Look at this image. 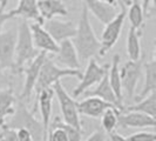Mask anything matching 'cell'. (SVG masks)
Segmentation results:
<instances>
[{
	"mask_svg": "<svg viewBox=\"0 0 156 141\" xmlns=\"http://www.w3.org/2000/svg\"><path fill=\"white\" fill-rule=\"evenodd\" d=\"M72 39L81 65L94 56H99L101 44L94 32L89 19V12L85 6H82L79 24L76 25V32Z\"/></svg>",
	"mask_w": 156,
	"mask_h": 141,
	"instance_id": "1",
	"label": "cell"
},
{
	"mask_svg": "<svg viewBox=\"0 0 156 141\" xmlns=\"http://www.w3.org/2000/svg\"><path fill=\"white\" fill-rule=\"evenodd\" d=\"M2 126H6L12 129L26 128L31 133L33 141H47L48 132L44 128L42 122L35 119V117L33 115V112L28 110L25 102L20 99L16 101V110L11 115V119Z\"/></svg>",
	"mask_w": 156,
	"mask_h": 141,
	"instance_id": "2",
	"label": "cell"
},
{
	"mask_svg": "<svg viewBox=\"0 0 156 141\" xmlns=\"http://www.w3.org/2000/svg\"><path fill=\"white\" fill-rule=\"evenodd\" d=\"M39 54L32 39L31 28L27 20L20 19L16 27V58H14V73H21L23 67Z\"/></svg>",
	"mask_w": 156,
	"mask_h": 141,
	"instance_id": "3",
	"label": "cell"
},
{
	"mask_svg": "<svg viewBox=\"0 0 156 141\" xmlns=\"http://www.w3.org/2000/svg\"><path fill=\"white\" fill-rule=\"evenodd\" d=\"M81 75H82V73L80 70H70V68L60 67L52 59H49L47 56L45 63L41 66L39 77H38V80L35 82V87H34L35 96L39 94L40 91L48 88V87H52L56 81H60L62 78L75 77V78L80 79Z\"/></svg>",
	"mask_w": 156,
	"mask_h": 141,
	"instance_id": "4",
	"label": "cell"
},
{
	"mask_svg": "<svg viewBox=\"0 0 156 141\" xmlns=\"http://www.w3.org/2000/svg\"><path fill=\"white\" fill-rule=\"evenodd\" d=\"M52 88L59 101L60 112L62 114V120L68 125L74 126L79 129H82L80 114L76 108V101L74 100V98L67 93V91L65 89V87L62 86L60 81H56L52 86Z\"/></svg>",
	"mask_w": 156,
	"mask_h": 141,
	"instance_id": "5",
	"label": "cell"
},
{
	"mask_svg": "<svg viewBox=\"0 0 156 141\" xmlns=\"http://www.w3.org/2000/svg\"><path fill=\"white\" fill-rule=\"evenodd\" d=\"M143 56H141L139 60H129L126 61L120 67V80L122 92L125 91L128 99H133L136 91L137 82L141 78L142 70H143Z\"/></svg>",
	"mask_w": 156,
	"mask_h": 141,
	"instance_id": "6",
	"label": "cell"
},
{
	"mask_svg": "<svg viewBox=\"0 0 156 141\" xmlns=\"http://www.w3.org/2000/svg\"><path fill=\"white\" fill-rule=\"evenodd\" d=\"M126 16H127V8H121V11L117 13L114 19H112L109 23L105 25V30L102 32L101 40V48L99 56H103L106 53L115 46L117 40L121 35V31L125 24Z\"/></svg>",
	"mask_w": 156,
	"mask_h": 141,
	"instance_id": "7",
	"label": "cell"
},
{
	"mask_svg": "<svg viewBox=\"0 0 156 141\" xmlns=\"http://www.w3.org/2000/svg\"><path fill=\"white\" fill-rule=\"evenodd\" d=\"M109 70V65H105V66H100L98 61L92 58L89 59L88 65L86 67V70L83 72V74L80 78V82L79 85L73 91V98H78L81 94H83L86 91H88V88L93 87L94 85L99 84Z\"/></svg>",
	"mask_w": 156,
	"mask_h": 141,
	"instance_id": "8",
	"label": "cell"
},
{
	"mask_svg": "<svg viewBox=\"0 0 156 141\" xmlns=\"http://www.w3.org/2000/svg\"><path fill=\"white\" fill-rule=\"evenodd\" d=\"M47 56L48 55H47L46 52L40 51L39 54L23 67V72L25 73V81H23V92H21V95H20V100H23V102L30 101L32 94L34 93L35 82H37L38 77H39L41 66H42V63H45Z\"/></svg>",
	"mask_w": 156,
	"mask_h": 141,
	"instance_id": "9",
	"label": "cell"
},
{
	"mask_svg": "<svg viewBox=\"0 0 156 141\" xmlns=\"http://www.w3.org/2000/svg\"><path fill=\"white\" fill-rule=\"evenodd\" d=\"M16 28L0 31V65L4 70H14Z\"/></svg>",
	"mask_w": 156,
	"mask_h": 141,
	"instance_id": "10",
	"label": "cell"
},
{
	"mask_svg": "<svg viewBox=\"0 0 156 141\" xmlns=\"http://www.w3.org/2000/svg\"><path fill=\"white\" fill-rule=\"evenodd\" d=\"M54 55L53 61L60 67L70 68V70H80L81 63L79 59L78 52L70 39L59 42L58 52Z\"/></svg>",
	"mask_w": 156,
	"mask_h": 141,
	"instance_id": "11",
	"label": "cell"
},
{
	"mask_svg": "<svg viewBox=\"0 0 156 141\" xmlns=\"http://www.w3.org/2000/svg\"><path fill=\"white\" fill-rule=\"evenodd\" d=\"M42 26L58 44L63 40L72 39L76 32V25L70 20L69 21H61L59 19L53 18V19L45 20Z\"/></svg>",
	"mask_w": 156,
	"mask_h": 141,
	"instance_id": "12",
	"label": "cell"
},
{
	"mask_svg": "<svg viewBox=\"0 0 156 141\" xmlns=\"http://www.w3.org/2000/svg\"><path fill=\"white\" fill-rule=\"evenodd\" d=\"M30 28H31L33 44L37 49L44 51L47 54L48 53L55 54L58 52L59 44L51 37V34L44 28L41 24L33 21L32 24H30Z\"/></svg>",
	"mask_w": 156,
	"mask_h": 141,
	"instance_id": "13",
	"label": "cell"
},
{
	"mask_svg": "<svg viewBox=\"0 0 156 141\" xmlns=\"http://www.w3.org/2000/svg\"><path fill=\"white\" fill-rule=\"evenodd\" d=\"M156 119L140 112H121L117 117V127L120 128H155Z\"/></svg>",
	"mask_w": 156,
	"mask_h": 141,
	"instance_id": "14",
	"label": "cell"
},
{
	"mask_svg": "<svg viewBox=\"0 0 156 141\" xmlns=\"http://www.w3.org/2000/svg\"><path fill=\"white\" fill-rule=\"evenodd\" d=\"M112 107H115V106L98 96H87L86 99L76 102L79 114L93 118V119H100L103 112Z\"/></svg>",
	"mask_w": 156,
	"mask_h": 141,
	"instance_id": "15",
	"label": "cell"
},
{
	"mask_svg": "<svg viewBox=\"0 0 156 141\" xmlns=\"http://www.w3.org/2000/svg\"><path fill=\"white\" fill-rule=\"evenodd\" d=\"M83 6L103 25L108 24L119 13L116 6L100 0H82Z\"/></svg>",
	"mask_w": 156,
	"mask_h": 141,
	"instance_id": "16",
	"label": "cell"
},
{
	"mask_svg": "<svg viewBox=\"0 0 156 141\" xmlns=\"http://www.w3.org/2000/svg\"><path fill=\"white\" fill-rule=\"evenodd\" d=\"M8 16L12 18H20L25 20H33L34 23L44 24V19L41 18L38 7L37 0H19V4L16 8L8 12Z\"/></svg>",
	"mask_w": 156,
	"mask_h": 141,
	"instance_id": "17",
	"label": "cell"
},
{
	"mask_svg": "<svg viewBox=\"0 0 156 141\" xmlns=\"http://www.w3.org/2000/svg\"><path fill=\"white\" fill-rule=\"evenodd\" d=\"M53 96H54V91L52 87L45 88L40 91L39 94L37 95V103L40 110V114L42 118V125L47 132H49V124L52 120V102H53Z\"/></svg>",
	"mask_w": 156,
	"mask_h": 141,
	"instance_id": "18",
	"label": "cell"
},
{
	"mask_svg": "<svg viewBox=\"0 0 156 141\" xmlns=\"http://www.w3.org/2000/svg\"><path fill=\"white\" fill-rule=\"evenodd\" d=\"M40 16L44 20L55 16H67L68 9L62 0H41L38 2Z\"/></svg>",
	"mask_w": 156,
	"mask_h": 141,
	"instance_id": "19",
	"label": "cell"
},
{
	"mask_svg": "<svg viewBox=\"0 0 156 141\" xmlns=\"http://www.w3.org/2000/svg\"><path fill=\"white\" fill-rule=\"evenodd\" d=\"M85 95H86V96H98V98H100L102 100H105V101L114 105L120 112L122 110L121 106H120V103H119V101H117L115 94H114L113 89H112L109 80H108V72H107V74L100 80V82L98 84V86L95 87L93 91H86V92H85Z\"/></svg>",
	"mask_w": 156,
	"mask_h": 141,
	"instance_id": "20",
	"label": "cell"
},
{
	"mask_svg": "<svg viewBox=\"0 0 156 141\" xmlns=\"http://www.w3.org/2000/svg\"><path fill=\"white\" fill-rule=\"evenodd\" d=\"M143 70H144V82L141 92L136 95V101L142 98L147 96L149 93L156 91V59L155 56L150 59L147 63H143Z\"/></svg>",
	"mask_w": 156,
	"mask_h": 141,
	"instance_id": "21",
	"label": "cell"
},
{
	"mask_svg": "<svg viewBox=\"0 0 156 141\" xmlns=\"http://www.w3.org/2000/svg\"><path fill=\"white\" fill-rule=\"evenodd\" d=\"M120 55L114 54L112 58V65L108 70V80L112 86V89L116 96L117 101L120 103L121 108H123V94H122V87H121V80H120Z\"/></svg>",
	"mask_w": 156,
	"mask_h": 141,
	"instance_id": "22",
	"label": "cell"
},
{
	"mask_svg": "<svg viewBox=\"0 0 156 141\" xmlns=\"http://www.w3.org/2000/svg\"><path fill=\"white\" fill-rule=\"evenodd\" d=\"M16 103V100L12 87L0 89V127L6 122V118L14 113Z\"/></svg>",
	"mask_w": 156,
	"mask_h": 141,
	"instance_id": "23",
	"label": "cell"
},
{
	"mask_svg": "<svg viewBox=\"0 0 156 141\" xmlns=\"http://www.w3.org/2000/svg\"><path fill=\"white\" fill-rule=\"evenodd\" d=\"M121 112H140L156 118V91L140 99L139 102H136L135 105L123 107Z\"/></svg>",
	"mask_w": 156,
	"mask_h": 141,
	"instance_id": "24",
	"label": "cell"
},
{
	"mask_svg": "<svg viewBox=\"0 0 156 141\" xmlns=\"http://www.w3.org/2000/svg\"><path fill=\"white\" fill-rule=\"evenodd\" d=\"M141 54V30L130 27L127 35V55L129 60H139Z\"/></svg>",
	"mask_w": 156,
	"mask_h": 141,
	"instance_id": "25",
	"label": "cell"
},
{
	"mask_svg": "<svg viewBox=\"0 0 156 141\" xmlns=\"http://www.w3.org/2000/svg\"><path fill=\"white\" fill-rule=\"evenodd\" d=\"M127 16L130 23V27L135 30H141L144 24V14L142 11V6L139 0H132V4L128 6Z\"/></svg>",
	"mask_w": 156,
	"mask_h": 141,
	"instance_id": "26",
	"label": "cell"
},
{
	"mask_svg": "<svg viewBox=\"0 0 156 141\" xmlns=\"http://www.w3.org/2000/svg\"><path fill=\"white\" fill-rule=\"evenodd\" d=\"M49 126L52 128H55V127L62 128L65 133L67 134V138L69 141H82V129H79L74 126L66 124L60 117H55L54 120H51Z\"/></svg>",
	"mask_w": 156,
	"mask_h": 141,
	"instance_id": "27",
	"label": "cell"
},
{
	"mask_svg": "<svg viewBox=\"0 0 156 141\" xmlns=\"http://www.w3.org/2000/svg\"><path fill=\"white\" fill-rule=\"evenodd\" d=\"M121 112L116 107H112L103 112L101 117V127L106 133H112L117 127V117Z\"/></svg>",
	"mask_w": 156,
	"mask_h": 141,
	"instance_id": "28",
	"label": "cell"
},
{
	"mask_svg": "<svg viewBox=\"0 0 156 141\" xmlns=\"http://www.w3.org/2000/svg\"><path fill=\"white\" fill-rule=\"evenodd\" d=\"M128 141H156V134L154 132H137L127 138Z\"/></svg>",
	"mask_w": 156,
	"mask_h": 141,
	"instance_id": "29",
	"label": "cell"
},
{
	"mask_svg": "<svg viewBox=\"0 0 156 141\" xmlns=\"http://www.w3.org/2000/svg\"><path fill=\"white\" fill-rule=\"evenodd\" d=\"M47 139L49 141H69L67 138V134L65 133V131L60 127H55V128L49 129Z\"/></svg>",
	"mask_w": 156,
	"mask_h": 141,
	"instance_id": "30",
	"label": "cell"
},
{
	"mask_svg": "<svg viewBox=\"0 0 156 141\" xmlns=\"http://www.w3.org/2000/svg\"><path fill=\"white\" fill-rule=\"evenodd\" d=\"M0 141H18L16 129L8 128L6 126H1Z\"/></svg>",
	"mask_w": 156,
	"mask_h": 141,
	"instance_id": "31",
	"label": "cell"
},
{
	"mask_svg": "<svg viewBox=\"0 0 156 141\" xmlns=\"http://www.w3.org/2000/svg\"><path fill=\"white\" fill-rule=\"evenodd\" d=\"M16 132L18 141H33L31 133L26 128H18V129H16Z\"/></svg>",
	"mask_w": 156,
	"mask_h": 141,
	"instance_id": "32",
	"label": "cell"
},
{
	"mask_svg": "<svg viewBox=\"0 0 156 141\" xmlns=\"http://www.w3.org/2000/svg\"><path fill=\"white\" fill-rule=\"evenodd\" d=\"M86 141H107L106 140V135L103 131H95L93 134H90V136Z\"/></svg>",
	"mask_w": 156,
	"mask_h": 141,
	"instance_id": "33",
	"label": "cell"
},
{
	"mask_svg": "<svg viewBox=\"0 0 156 141\" xmlns=\"http://www.w3.org/2000/svg\"><path fill=\"white\" fill-rule=\"evenodd\" d=\"M154 0H141V6H142V11L144 16H148L150 14V8L153 5Z\"/></svg>",
	"mask_w": 156,
	"mask_h": 141,
	"instance_id": "34",
	"label": "cell"
},
{
	"mask_svg": "<svg viewBox=\"0 0 156 141\" xmlns=\"http://www.w3.org/2000/svg\"><path fill=\"white\" fill-rule=\"evenodd\" d=\"M7 86V75L5 73V70L2 68V66L0 65V89L5 88Z\"/></svg>",
	"mask_w": 156,
	"mask_h": 141,
	"instance_id": "35",
	"label": "cell"
},
{
	"mask_svg": "<svg viewBox=\"0 0 156 141\" xmlns=\"http://www.w3.org/2000/svg\"><path fill=\"white\" fill-rule=\"evenodd\" d=\"M109 140L110 141H128L127 138L122 136L121 134L116 133V132H112L109 133Z\"/></svg>",
	"mask_w": 156,
	"mask_h": 141,
	"instance_id": "36",
	"label": "cell"
},
{
	"mask_svg": "<svg viewBox=\"0 0 156 141\" xmlns=\"http://www.w3.org/2000/svg\"><path fill=\"white\" fill-rule=\"evenodd\" d=\"M115 2L121 8H128V6L132 4V0H115Z\"/></svg>",
	"mask_w": 156,
	"mask_h": 141,
	"instance_id": "37",
	"label": "cell"
},
{
	"mask_svg": "<svg viewBox=\"0 0 156 141\" xmlns=\"http://www.w3.org/2000/svg\"><path fill=\"white\" fill-rule=\"evenodd\" d=\"M100 1H105V2H108L110 5H114V6H116V2H115V0H100Z\"/></svg>",
	"mask_w": 156,
	"mask_h": 141,
	"instance_id": "38",
	"label": "cell"
},
{
	"mask_svg": "<svg viewBox=\"0 0 156 141\" xmlns=\"http://www.w3.org/2000/svg\"><path fill=\"white\" fill-rule=\"evenodd\" d=\"M2 1H4V0H0V5H1V2H2Z\"/></svg>",
	"mask_w": 156,
	"mask_h": 141,
	"instance_id": "39",
	"label": "cell"
},
{
	"mask_svg": "<svg viewBox=\"0 0 156 141\" xmlns=\"http://www.w3.org/2000/svg\"><path fill=\"white\" fill-rule=\"evenodd\" d=\"M37 1H38V2H39V1H41V0H37Z\"/></svg>",
	"mask_w": 156,
	"mask_h": 141,
	"instance_id": "40",
	"label": "cell"
},
{
	"mask_svg": "<svg viewBox=\"0 0 156 141\" xmlns=\"http://www.w3.org/2000/svg\"><path fill=\"white\" fill-rule=\"evenodd\" d=\"M47 141H49V140H48V139H47Z\"/></svg>",
	"mask_w": 156,
	"mask_h": 141,
	"instance_id": "41",
	"label": "cell"
}]
</instances>
